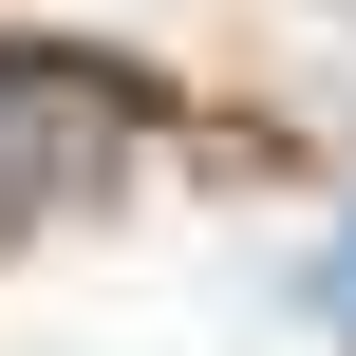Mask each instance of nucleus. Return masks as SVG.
I'll use <instances>...</instances> for the list:
<instances>
[{"label":"nucleus","mask_w":356,"mask_h":356,"mask_svg":"<svg viewBox=\"0 0 356 356\" xmlns=\"http://www.w3.org/2000/svg\"><path fill=\"white\" fill-rule=\"evenodd\" d=\"M113 169V94L56 56H0V207H75Z\"/></svg>","instance_id":"obj_1"},{"label":"nucleus","mask_w":356,"mask_h":356,"mask_svg":"<svg viewBox=\"0 0 356 356\" xmlns=\"http://www.w3.org/2000/svg\"><path fill=\"white\" fill-rule=\"evenodd\" d=\"M319 319H356V244H319Z\"/></svg>","instance_id":"obj_2"}]
</instances>
